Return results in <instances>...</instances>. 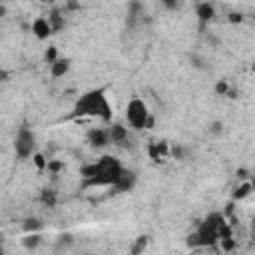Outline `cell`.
Here are the masks:
<instances>
[{"mask_svg":"<svg viewBox=\"0 0 255 255\" xmlns=\"http://www.w3.org/2000/svg\"><path fill=\"white\" fill-rule=\"evenodd\" d=\"M124 165L112 157V155H104L94 163H88L80 169L82 173V185L84 187H100V185H114L118 181V177L122 175Z\"/></svg>","mask_w":255,"mask_h":255,"instance_id":"6da1fadb","label":"cell"},{"mask_svg":"<svg viewBox=\"0 0 255 255\" xmlns=\"http://www.w3.org/2000/svg\"><path fill=\"white\" fill-rule=\"evenodd\" d=\"M78 116H96V118H102L104 122L112 120V106L108 102V96H106L104 88L92 90L76 102L72 118H78Z\"/></svg>","mask_w":255,"mask_h":255,"instance_id":"7a4b0ae2","label":"cell"},{"mask_svg":"<svg viewBox=\"0 0 255 255\" xmlns=\"http://www.w3.org/2000/svg\"><path fill=\"white\" fill-rule=\"evenodd\" d=\"M219 239H231V231L221 215H209L195 231V235L189 237L191 245H211Z\"/></svg>","mask_w":255,"mask_h":255,"instance_id":"3957f363","label":"cell"},{"mask_svg":"<svg viewBox=\"0 0 255 255\" xmlns=\"http://www.w3.org/2000/svg\"><path fill=\"white\" fill-rule=\"evenodd\" d=\"M126 118L129 122V126L133 129H143V128H151L153 126V120L147 112V106L143 104V100L139 98H133L128 108H126Z\"/></svg>","mask_w":255,"mask_h":255,"instance_id":"277c9868","label":"cell"},{"mask_svg":"<svg viewBox=\"0 0 255 255\" xmlns=\"http://www.w3.org/2000/svg\"><path fill=\"white\" fill-rule=\"evenodd\" d=\"M14 149H16V155L26 159L34 153L36 149V135L32 133V129L28 128H20L18 133H16V139H14Z\"/></svg>","mask_w":255,"mask_h":255,"instance_id":"5b68a950","label":"cell"},{"mask_svg":"<svg viewBox=\"0 0 255 255\" xmlns=\"http://www.w3.org/2000/svg\"><path fill=\"white\" fill-rule=\"evenodd\" d=\"M133 183H135V173H133V171L124 169V171H122V175L118 177V181H116L112 187H114V191H116V193H122V191H129V189L133 187Z\"/></svg>","mask_w":255,"mask_h":255,"instance_id":"8992f818","label":"cell"},{"mask_svg":"<svg viewBox=\"0 0 255 255\" xmlns=\"http://www.w3.org/2000/svg\"><path fill=\"white\" fill-rule=\"evenodd\" d=\"M88 141H90L92 147H106L110 143V133H108V129L96 128L88 133Z\"/></svg>","mask_w":255,"mask_h":255,"instance_id":"52a82bcc","label":"cell"},{"mask_svg":"<svg viewBox=\"0 0 255 255\" xmlns=\"http://www.w3.org/2000/svg\"><path fill=\"white\" fill-rule=\"evenodd\" d=\"M108 133H110V141H114V143H118V145H124V143L128 141V129H126L124 126H120V124H114V126L108 129Z\"/></svg>","mask_w":255,"mask_h":255,"instance_id":"ba28073f","label":"cell"},{"mask_svg":"<svg viewBox=\"0 0 255 255\" xmlns=\"http://www.w3.org/2000/svg\"><path fill=\"white\" fill-rule=\"evenodd\" d=\"M213 16H215V8H213V4H209V2H201V4H197V18H199L201 24L209 22Z\"/></svg>","mask_w":255,"mask_h":255,"instance_id":"9c48e42d","label":"cell"},{"mask_svg":"<svg viewBox=\"0 0 255 255\" xmlns=\"http://www.w3.org/2000/svg\"><path fill=\"white\" fill-rule=\"evenodd\" d=\"M32 32H34L38 38H48V36L52 34V28H50V24H48L46 18H38V20H34V24H32Z\"/></svg>","mask_w":255,"mask_h":255,"instance_id":"30bf717a","label":"cell"},{"mask_svg":"<svg viewBox=\"0 0 255 255\" xmlns=\"http://www.w3.org/2000/svg\"><path fill=\"white\" fill-rule=\"evenodd\" d=\"M50 66H52V76L54 78H60V76H64L70 70V60L68 58H56Z\"/></svg>","mask_w":255,"mask_h":255,"instance_id":"8fae6325","label":"cell"},{"mask_svg":"<svg viewBox=\"0 0 255 255\" xmlns=\"http://www.w3.org/2000/svg\"><path fill=\"white\" fill-rule=\"evenodd\" d=\"M46 20H48V24H50L52 32H58V30L64 26V18L60 16V12H58V10H54V12H52V14H50Z\"/></svg>","mask_w":255,"mask_h":255,"instance_id":"7c38bea8","label":"cell"},{"mask_svg":"<svg viewBox=\"0 0 255 255\" xmlns=\"http://www.w3.org/2000/svg\"><path fill=\"white\" fill-rule=\"evenodd\" d=\"M42 201H44L48 207H54V203H56L54 191H52V189H44V191H42Z\"/></svg>","mask_w":255,"mask_h":255,"instance_id":"4fadbf2b","label":"cell"},{"mask_svg":"<svg viewBox=\"0 0 255 255\" xmlns=\"http://www.w3.org/2000/svg\"><path fill=\"white\" fill-rule=\"evenodd\" d=\"M24 245H26L28 249H36V247L40 245V235H38V233H32V235H28V237L24 239Z\"/></svg>","mask_w":255,"mask_h":255,"instance_id":"5bb4252c","label":"cell"},{"mask_svg":"<svg viewBox=\"0 0 255 255\" xmlns=\"http://www.w3.org/2000/svg\"><path fill=\"white\" fill-rule=\"evenodd\" d=\"M249 193H251V183H243V185L237 189L235 197H237V199H243V197H247Z\"/></svg>","mask_w":255,"mask_h":255,"instance_id":"9a60e30c","label":"cell"},{"mask_svg":"<svg viewBox=\"0 0 255 255\" xmlns=\"http://www.w3.org/2000/svg\"><path fill=\"white\" fill-rule=\"evenodd\" d=\"M42 225H40V221L38 219H28L26 223H24V229L26 231H36V229H40Z\"/></svg>","mask_w":255,"mask_h":255,"instance_id":"2e32d148","label":"cell"},{"mask_svg":"<svg viewBox=\"0 0 255 255\" xmlns=\"http://www.w3.org/2000/svg\"><path fill=\"white\" fill-rule=\"evenodd\" d=\"M56 58H58V54H56V48H50V50L46 52V60H48V64H52Z\"/></svg>","mask_w":255,"mask_h":255,"instance_id":"e0dca14e","label":"cell"},{"mask_svg":"<svg viewBox=\"0 0 255 255\" xmlns=\"http://www.w3.org/2000/svg\"><path fill=\"white\" fill-rule=\"evenodd\" d=\"M34 163L40 167V169H44L46 167V161H44V155H40V153H36L34 155Z\"/></svg>","mask_w":255,"mask_h":255,"instance_id":"ac0fdd59","label":"cell"},{"mask_svg":"<svg viewBox=\"0 0 255 255\" xmlns=\"http://www.w3.org/2000/svg\"><path fill=\"white\" fill-rule=\"evenodd\" d=\"M159 2H161L165 8H169V10H173V8L177 6V0H159Z\"/></svg>","mask_w":255,"mask_h":255,"instance_id":"d6986e66","label":"cell"},{"mask_svg":"<svg viewBox=\"0 0 255 255\" xmlns=\"http://www.w3.org/2000/svg\"><path fill=\"white\" fill-rule=\"evenodd\" d=\"M217 94H227V84L225 82H219L217 84Z\"/></svg>","mask_w":255,"mask_h":255,"instance_id":"ffe728a7","label":"cell"},{"mask_svg":"<svg viewBox=\"0 0 255 255\" xmlns=\"http://www.w3.org/2000/svg\"><path fill=\"white\" fill-rule=\"evenodd\" d=\"M70 243H72V237H70V235H62V237H60V247H62V245H70Z\"/></svg>","mask_w":255,"mask_h":255,"instance_id":"44dd1931","label":"cell"},{"mask_svg":"<svg viewBox=\"0 0 255 255\" xmlns=\"http://www.w3.org/2000/svg\"><path fill=\"white\" fill-rule=\"evenodd\" d=\"M62 167V163L60 161H52V163H48V169H52V171H58Z\"/></svg>","mask_w":255,"mask_h":255,"instance_id":"7402d4cb","label":"cell"},{"mask_svg":"<svg viewBox=\"0 0 255 255\" xmlns=\"http://www.w3.org/2000/svg\"><path fill=\"white\" fill-rule=\"evenodd\" d=\"M6 78H8V72L6 70H0V82H4Z\"/></svg>","mask_w":255,"mask_h":255,"instance_id":"603a6c76","label":"cell"},{"mask_svg":"<svg viewBox=\"0 0 255 255\" xmlns=\"http://www.w3.org/2000/svg\"><path fill=\"white\" fill-rule=\"evenodd\" d=\"M4 12H6V10H4V8H2V6H0V16H2V14H4Z\"/></svg>","mask_w":255,"mask_h":255,"instance_id":"cb8c5ba5","label":"cell"},{"mask_svg":"<svg viewBox=\"0 0 255 255\" xmlns=\"http://www.w3.org/2000/svg\"><path fill=\"white\" fill-rule=\"evenodd\" d=\"M40 2H50V0H40Z\"/></svg>","mask_w":255,"mask_h":255,"instance_id":"d4e9b609","label":"cell"},{"mask_svg":"<svg viewBox=\"0 0 255 255\" xmlns=\"http://www.w3.org/2000/svg\"><path fill=\"white\" fill-rule=\"evenodd\" d=\"M0 253H2V245H0Z\"/></svg>","mask_w":255,"mask_h":255,"instance_id":"484cf974","label":"cell"}]
</instances>
